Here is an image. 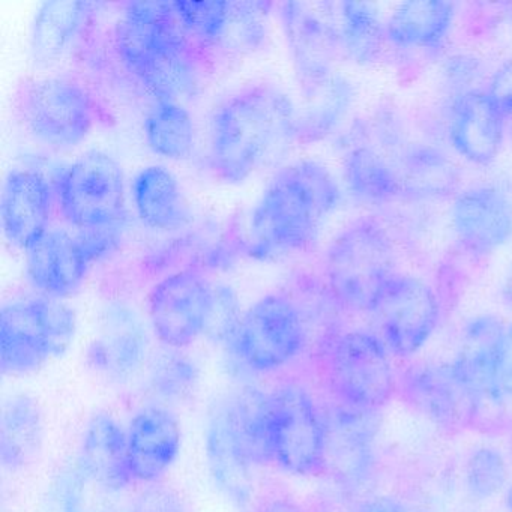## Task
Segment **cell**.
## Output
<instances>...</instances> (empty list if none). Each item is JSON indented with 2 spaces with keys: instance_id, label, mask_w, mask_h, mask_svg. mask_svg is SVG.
Listing matches in <instances>:
<instances>
[{
  "instance_id": "1",
  "label": "cell",
  "mask_w": 512,
  "mask_h": 512,
  "mask_svg": "<svg viewBox=\"0 0 512 512\" xmlns=\"http://www.w3.org/2000/svg\"><path fill=\"white\" fill-rule=\"evenodd\" d=\"M340 199V187L323 164L302 160L280 167L251 212L248 254L268 262L304 253Z\"/></svg>"
},
{
  "instance_id": "2",
  "label": "cell",
  "mask_w": 512,
  "mask_h": 512,
  "mask_svg": "<svg viewBox=\"0 0 512 512\" xmlns=\"http://www.w3.org/2000/svg\"><path fill=\"white\" fill-rule=\"evenodd\" d=\"M296 140V104L269 83L224 98L211 119L209 166L220 181L244 184Z\"/></svg>"
},
{
  "instance_id": "3",
  "label": "cell",
  "mask_w": 512,
  "mask_h": 512,
  "mask_svg": "<svg viewBox=\"0 0 512 512\" xmlns=\"http://www.w3.org/2000/svg\"><path fill=\"white\" fill-rule=\"evenodd\" d=\"M323 274L335 301L371 313L397 274L394 247L382 224L362 217L344 227L326 248Z\"/></svg>"
},
{
  "instance_id": "4",
  "label": "cell",
  "mask_w": 512,
  "mask_h": 512,
  "mask_svg": "<svg viewBox=\"0 0 512 512\" xmlns=\"http://www.w3.org/2000/svg\"><path fill=\"white\" fill-rule=\"evenodd\" d=\"M76 331V313L58 299L35 296L5 304L0 313L2 373H35L67 352Z\"/></svg>"
},
{
  "instance_id": "5",
  "label": "cell",
  "mask_w": 512,
  "mask_h": 512,
  "mask_svg": "<svg viewBox=\"0 0 512 512\" xmlns=\"http://www.w3.org/2000/svg\"><path fill=\"white\" fill-rule=\"evenodd\" d=\"M23 125L37 142L67 151L85 142L97 119L89 89L67 76H47L26 83L19 97Z\"/></svg>"
},
{
  "instance_id": "6",
  "label": "cell",
  "mask_w": 512,
  "mask_h": 512,
  "mask_svg": "<svg viewBox=\"0 0 512 512\" xmlns=\"http://www.w3.org/2000/svg\"><path fill=\"white\" fill-rule=\"evenodd\" d=\"M58 203L62 218L79 232L122 229L127 217L124 169L107 152H86L62 175Z\"/></svg>"
},
{
  "instance_id": "7",
  "label": "cell",
  "mask_w": 512,
  "mask_h": 512,
  "mask_svg": "<svg viewBox=\"0 0 512 512\" xmlns=\"http://www.w3.org/2000/svg\"><path fill=\"white\" fill-rule=\"evenodd\" d=\"M326 380L341 406L374 412L398 391L388 347L370 332L337 335L326 350Z\"/></svg>"
},
{
  "instance_id": "8",
  "label": "cell",
  "mask_w": 512,
  "mask_h": 512,
  "mask_svg": "<svg viewBox=\"0 0 512 512\" xmlns=\"http://www.w3.org/2000/svg\"><path fill=\"white\" fill-rule=\"evenodd\" d=\"M307 344L301 308L283 292L268 293L242 313L230 346L236 358L257 373L286 367Z\"/></svg>"
},
{
  "instance_id": "9",
  "label": "cell",
  "mask_w": 512,
  "mask_h": 512,
  "mask_svg": "<svg viewBox=\"0 0 512 512\" xmlns=\"http://www.w3.org/2000/svg\"><path fill=\"white\" fill-rule=\"evenodd\" d=\"M272 397V460L290 475H322L328 467V428L313 395L298 383H286Z\"/></svg>"
},
{
  "instance_id": "10",
  "label": "cell",
  "mask_w": 512,
  "mask_h": 512,
  "mask_svg": "<svg viewBox=\"0 0 512 512\" xmlns=\"http://www.w3.org/2000/svg\"><path fill=\"white\" fill-rule=\"evenodd\" d=\"M215 287L197 269H181L161 278L148 298V316L167 349L182 350L208 331Z\"/></svg>"
},
{
  "instance_id": "11",
  "label": "cell",
  "mask_w": 512,
  "mask_h": 512,
  "mask_svg": "<svg viewBox=\"0 0 512 512\" xmlns=\"http://www.w3.org/2000/svg\"><path fill=\"white\" fill-rule=\"evenodd\" d=\"M116 49L137 80L161 62L199 52L169 2H131L115 29Z\"/></svg>"
},
{
  "instance_id": "12",
  "label": "cell",
  "mask_w": 512,
  "mask_h": 512,
  "mask_svg": "<svg viewBox=\"0 0 512 512\" xmlns=\"http://www.w3.org/2000/svg\"><path fill=\"white\" fill-rule=\"evenodd\" d=\"M380 340L392 355L409 358L422 349L436 331L440 302L428 284L412 275L395 274L371 311Z\"/></svg>"
},
{
  "instance_id": "13",
  "label": "cell",
  "mask_w": 512,
  "mask_h": 512,
  "mask_svg": "<svg viewBox=\"0 0 512 512\" xmlns=\"http://www.w3.org/2000/svg\"><path fill=\"white\" fill-rule=\"evenodd\" d=\"M280 22L301 89L311 88L334 76L341 52L338 26L317 5L284 2Z\"/></svg>"
},
{
  "instance_id": "14",
  "label": "cell",
  "mask_w": 512,
  "mask_h": 512,
  "mask_svg": "<svg viewBox=\"0 0 512 512\" xmlns=\"http://www.w3.org/2000/svg\"><path fill=\"white\" fill-rule=\"evenodd\" d=\"M401 394L418 412L448 431L473 427L476 398L449 364L413 365L401 379Z\"/></svg>"
},
{
  "instance_id": "15",
  "label": "cell",
  "mask_w": 512,
  "mask_h": 512,
  "mask_svg": "<svg viewBox=\"0 0 512 512\" xmlns=\"http://www.w3.org/2000/svg\"><path fill=\"white\" fill-rule=\"evenodd\" d=\"M452 229L467 253L485 256L512 238V205L494 187H472L455 197Z\"/></svg>"
},
{
  "instance_id": "16",
  "label": "cell",
  "mask_w": 512,
  "mask_h": 512,
  "mask_svg": "<svg viewBox=\"0 0 512 512\" xmlns=\"http://www.w3.org/2000/svg\"><path fill=\"white\" fill-rule=\"evenodd\" d=\"M53 193L47 179L31 169L8 173L2 190L0 215L8 244L28 250L49 229Z\"/></svg>"
},
{
  "instance_id": "17",
  "label": "cell",
  "mask_w": 512,
  "mask_h": 512,
  "mask_svg": "<svg viewBox=\"0 0 512 512\" xmlns=\"http://www.w3.org/2000/svg\"><path fill=\"white\" fill-rule=\"evenodd\" d=\"M25 253L32 287L58 301L79 292L91 266L76 236L65 230H47Z\"/></svg>"
},
{
  "instance_id": "18",
  "label": "cell",
  "mask_w": 512,
  "mask_h": 512,
  "mask_svg": "<svg viewBox=\"0 0 512 512\" xmlns=\"http://www.w3.org/2000/svg\"><path fill=\"white\" fill-rule=\"evenodd\" d=\"M133 481L157 484L178 460L182 431L178 419L163 406L140 410L127 431Z\"/></svg>"
},
{
  "instance_id": "19",
  "label": "cell",
  "mask_w": 512,
  "mask_h": 512,
  "mask_svg": "<svg viewBox=\"0 0 512 512\" xmlns=\"http://www.w3.org/2000/svg\"><path fill=\"white\" fill-rule=\"evenodd\" d=\"M505 118L487 91H467L455 98L449 119V139L455 151L473 164L485 166L499 154Z\"/></svg>"
},
{
  "instance_id": "20",
  "label": "cell",
  "mask_w": 512,
  "mask_h": 512,
  "mask_svg": "<svg viewBox=\"0 0 512 512\" xmlns=\"http://www.w3.org/2000/svg\"><path fill=\"white\" fill-rule=\"evenodd\" d=\"M148 338L134 311L127 307L110 308L100 337L88 350V361L98 373L116 382L133 377L145 362Z\"/></svg>"
},
{
  "instance_id": "21",
  "label": "cell",
  "mask_w": 512,
  "mask_h": 512,
  "mask_svg": "<svg viewBox=\"0 0 512 512\" xmlns=\"http://www.w3.org/2000/svg\"><path fill=\"white\" fill-rule=\"evenodd\" d=\"M80 470L107 491H121L134 482L127 431L110 413L98 412L89 419L80 448Z\"/></svg>"
},
{
  "instance_id": "22",
  "label": "cell",
  "mask_w": 512,
  "mask_h": 512,
  "mask_svg": "<svg viewBox=\"0 0 512 512\" xmlns=\"http://www.w3.org/2000/svg\"><path fill=\"white\" fill-rule=\"evenodd\" d=\"M206 460L214 484L233 503L244 508L253 496V460L233 433L223 406H218L206 430Z\"/></svg>"
},
{
  "instance_id": "23",
  "label": "cell",
  "mask_w": 512,
  "mask_h": 512,
  "mask_svg": "<svg viewBox=\"0 0 512 512\" xmlns=\"http://www.w3.org/2000/svg\"><path fill=\"white\" fill-rule=\"evenodd\" d=\"M134 211L143 226L158 233L175 232L190 221V211L176 176L164 166L143 167L131 184Z\"/></svg>"
},
{
  "instance_id": "24",
  "label": "cell",
  "mask_w": 512,
  "mask_h": 512,
  "mask_svg": "<svg viewBox=\"0 0 512 512\" xmlns=\"http://www.w3.org/2000/svg\"><path fill=\"white\" fill-rule=\"evenodd\" d=\"M44 422L40 406L29 395H16L4 406L0 419V461L5 469L19 472L40 457Z\"/></svg>"
},
{
  "instance_id": "25",
  "label": "cell",
  "mask_w": 512,
  "mask_h": 512,
  "mask_svg": "<svg viewBox=\"0 0 512 512\" xmlns=\"http://www.w3.org/2000/svg\"><path fill=\"white\" fill-rule=\"evenodd\" d=\"M223 406L233 433L244 446L254 464L272 460V425L274 397L257 388H245Z\"/></svg>"
},
{
  "instance_id": "26",
  "label": "cell",
  "mask_w": 512,
  "mask_h": 512,
  "mask_svg": "<svg viewBox=\"0 0 512 512\" xmlns=\"http://www.w3.org/2000/svg\"><path fill=\"white\" fill-rule=\"evenodd\" d=\"M91 4L52 0L38 8L32 23L31 50L41 64L59 61L73 46L91 13Z\"/></svg>"
},
{
  "instance_id": "27",
  "label": "cell",
  "mask_w": 512,
  "mask_h": 512,
  "mask_svg": "<svg viewBox=\"0 0 512 512\" xmlns=\"http://www.w3.org/2000/svg\"><path fill=\"white\" fill-rule=\"evenodd\" d=\"M454 5L443 0H410L395 8L386 25V37L403 49L437 46L448 34Z\"/></svg>"
},
{
  "instance_id": "28",
  "label": "cell",
  "mask_w": 512,
  "mask_h": 512,
  "mask_svg": "<svg viewBox=\"0 0 512 512\" xmlns=\"http://www.w3.org/2000/svg\"><path fill=\"white\" fill-rule=\"evenodd\" d=\"M304 104L296 106V140L317 142L337 128L349 112L353 88L343 77H329L311 88L301 89Z\"/></svg>"
},
{
  "instance_id": "29",
  "label": "cell",
  "mask_w": 512,
  "mask_h": 512,
  "mask_svg": "<svg viewBox=\"0 0 512 512\" xmlns=\"http://www.w3.org/2000/svg\"><path fill=\"white\" fill-rule=\"evenodd\" d=\"M371 413L373 412L340 406L332 413L331 418L326 419V466H334L338 475L343 478L358 475V470L367 463L373 439L371 427H374L370 418Z\"/></svg>"
},
{
  "instance_id": "30",
  "label": "cell",
  "mask_w": 512,
  "mask_h": 512,
  "mask_svg": "<svg viewBox=\"0 0 512 512\" xmlns=\"http://www.w3.org/2000/svg\"><path fill=\"white\" fill-rule=\"evenodd\" d=\"M149 149L169 161L188 160L196 146V127L181 103L154 101L145 118Z\"/></svg>"
},
{
  "instance_id": "31",
  "label": "cell",
  "mask_w": 512,
  "mask_h": 512,
  "mask_svg": "<svg viewBox=\"0 0 512 512\" xmlns=\"http://www.w3.org/2000/svg\"><path fill=\"white\" fill-rule=\"evenodd\" d=\"M344 179L352 196L380 205L403 194L397 170L370 148H356L344 160Z\"/></svg>"
},
{
  "instance_id": "32",
  "label": "cell",
  "mask_w": 512,
  "mask_h": 512,
  "mask_svg": "<svg viewBox=\"0 0 512 512\" xmlns=\"http://www.w3.org/2000/svg\"><path fill=\"white\" fill-rule=\"evenodd\" d=\"M341 49L358 64H371L380 56L385 41L386 28L382 26L376 8L361 2L340 4Z\"/></svg>"
},
{
  "instance_id": "33",
  "label": "cell",
  "mask_w": 512,
  "mask_h": 512,
  "mask_svg": "<svg viewBox=\"0 0 512 512\" xmlns=\"http://www.w3.org/2000/svg\"><path fill=\"white\" fill-rule=\"evenodd\" d=\"M398 178L403 193L419 197L445 196L457 184L452 164L428 148L412 149L401 163Z\"/></svg>"
},
{
  "instance_id": "34",
  "label": "cell",
  "mask_w": 512,
  "mask_h": 512,
  "mask_svg": "<svg viewBox=\"0 0 512 512\" xmlns=\"http://www.w3.org/2000/svg\"><path fill=\"white\" fill-rule=\"evenodd\" d=\"M173 7L197 49H217L226 43L232 2H173Z\"/></svg>"
},
{
  "instance_id": "35",
  "label": "cell",
  "mask_w": 512,
  "mask_h": 512,
  "mask_svg": "<svg viewBox=\"0 0 512 512\" xmlns=\"http://www.w3.org/2000/svg\"><path fill=\"white\" fill-rule=\"evenodd\" d=\"M151 388L166 401H182L190 397L199 382V368L181 350L161 353L151 368Z\"/></svg>"
},
{
  "instance_id": "36",
  "label": "cell",
  "mask_w": 512,
  "mask_h": 512,
  "mask_svg": "<svg viewBox=\"0 0 512 512\" xmlns=\"http://www.w3.org/2000/svg\"><path fill=\"white\" fill-rule=\"evenodd\" d=\"M508 481V466L497 449H476L466 464V487L478 500L490 499L500 493Z\"/></svg>"
},
{
  "instance_id": "37",
  "label": "cell",
  "mask_w": 512,
  "mask_h": 512,
  "mask_svg": "<svg viewBox=\"0 0 512 512\" xmlns=\"http://www.w3.org/2000/svg\"><path fill=\"white\" fill-rule=\"evenodd\" d=\"M85 481L80 467L62 472L50 487L41 512H85Z\"/></svg>"
},
{
  "instance_id": "38",
  "label": "cell",
  "mask_w": 512,
  "mask_h": 512,
  "mask_svg": "<svg viewBox=\"0 0 512 512\" xmlns=\"http://www.w3.org/2000/svg\"><path fill=\"white\" fill-rule=\"evenodd\" d=\"M241 317L236 293L227 286L215 287L214 308L206 334L218 343H230Z\"/></svg>"
},
{
  "instance_id": "39",
  "label": "cell",
  "mask_w": 512,
  "mask_h": 512,
  "mask_svg": "<svg viewBox=\"0 0 512 512\" xmlns=\"http://www.w3.org/2000/svg\"><path fill=\"white\" fill-rule=\"evenodd\" d=\"M128 512H187V509L172 488L152 484L137 494Z\"/></svg>"
},
{
  "instance_id": "40",
  "label": "cell",
  "mask_w": 512,
  "mask_h": 512,
  "mask_svg": "<svg viewBox=\"0 0 512 512\" xmlns=\"http://www.w3.org/2000/svg\"><path fill=\"white\" fill-rule=\"evenodd\" d=\"M493 382L499 395L503 398L512 397V323L503 328L497 341Z\"/></svg>"
},
{
  "instance_id": "41",
  "label": "cell",
  "mask_w": 512,
  "mask_h": 512,
  "mask_svg": "<svg viewBox=\"0 0 512 512\" xmlns=\"http://www.w3.org/2000/svg\"><path fill=\"white\" fill-rule=\"evenodd\" d=\"M76 238L92 265L115 253L121 241V229L83 230Z\"/></svg>"
},
{
  "instance_id": "42",
  "label": "cell",
  "mask_w": 512,
  "mask_h": 512,
  "mask_svg": "<svg viewBox=\"0 0 512 512\" xmlns=\"http://www.w3.org/2000/svg\"><path fill=\"white\" fill-rule=\"evenodd\" d=\"M487 92L503 118L512 119V61L506 62L494 73Z\"/></svg>"
},
{
  "instance_id": "43",
  "label": "cell",
  "mask_w": 512,
  "mask_h": 512,
  "mask_svg": "<svg viewBox=\"0 0 512 512\" xmlns=\"http://www.w3.org/2000/svg\"><path fill=\"white\" fill-rule=\"evenodd\" d=\"M355 512H410L403 502L391 496H376L365 500Z\"/></svg>"
},
{
  "instance_id": "44",
  "label": "cell",
  "mask_w": 512,
  "mask_h": 512,
  "mask_svg": "<svg viewBox=\"0 0 512 512\" xmlns=\"http://www.w3.org/2000/svg\"><path fill=\"white\" fill-rule=\"evenodd\" d=\"M257 512H304L298 503L290 499H271L263 503Z\"/></svg>"
},
{
  "instance_id": "45",
  "label": "cell",
  "mask_w": 512,
  "mask_h": 512,
  "mask_svg": "<svg viewBox=\"0 0 512 512\" xmlns=\"http://www.w3.org/2000/svg\"><path fill=\"white\" fill-rule=\"evenodd\" d=\"M502 301L505 307L512 311V265L509 266L508 274L503 281Z\"/></svg>"
},
{
  "instance_id": "46",
  "label": "cell",
  "mask_w": 512,
  "mask_h": 512,
  "mask_svg": "<svg viewBox=\"0 0 512 512\" xmlns=\"http://www.w3.org/2000/svg\"><path fill=\"white\" fill-rule=\"evenodd\" d=\"M508 503H509V508L512 509V491H511V493H509Z\"/></svg>"
}]
</instances>
